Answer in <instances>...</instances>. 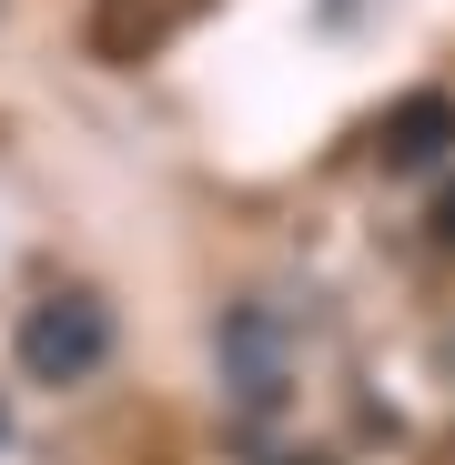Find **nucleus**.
Instances as JSON below:
<instances>
[{
    "label": "nucleus",
    "instance_id": "1",
    "mask_svg": "<svg viewBox=\"0 0 455 465\" xmlns=\"http://www.w3.org/2000/svg\"><path fill=\"white\" fill-rule=\"evenodd\" d=\"M11 354L31 384H92L112 364V303L102 293H41L11 334Z\"/></svg>",
    "mask_w": 455,
    "mask_h": 465
},
{
    "label": "nucleus",
    "instance_id": "2",
    "mask_svg": "<svg viewBox=\"0 0 455 465\" xmlns=\"http://www.w3.org/2000/svg\"><path fill=\"white\" fill-rule=\"evenodd\" d=\"M293 384V324L283 303H233L223 314V395H233L243 415H273Z\"/></svg>",
    "mask_w": 455,
    "mask_h": 465
},
{
    "label": "nucleus",
    "instance_id": "3",
    "mask_svg": "<svg viewBox=\"0 0 455 465\" xmlns=\"http://www.w3.org/2000/svg\"><path fill=\"white\" fill-rule=\"evenodd\" d=\"M374 152H385V173H425L455 152V92H415L374 122Z\"/></svg>",
    "mask_w": 455,
    "mask_h": 465
},
{
    "label": "nucleus",
    "instance_id": "4",
    "mask_svg": "<svg viewBox=\"0 0 455 465\" xmlns=\"http://www.w3.org/2000/svg\"><path fill=\"white\" fill-rule=\"evenodd\" d=\"M183 11H193V0H102V51H112V61H142Z\"/></svg>",
    "mask_w": 455,
    "mask_h": 465
},
{
    "label": "nucleus",
    "instance_id": "5",
    "mask_svg": "<svg viewBox=\"0 0 455 465\" xmlns=\"http://www.w3.org/2000/svg\"><path fill=\"white\" fill-rule=\"evenodd\" d=\"M435 232H445V243H455V193H445V203H435Z\"/></svg>",
    "mask_w": 455,
    "mask_h": 465
},
{
    "label": "nucleus",
    "instance_id": "6",
    "mask_svg": "<svg viewBox=\"0 0 455 465\" xmlns=\"http://www.w3.org/2000/svg\"><path fill=\"white\" fill-rule=\"evenodd\" d=\"M0 435H11V405H0Z\"/></svg>",
    "mask_w": 455,
    "mask_h": 465
}]
</instances>
